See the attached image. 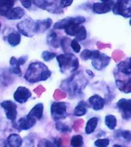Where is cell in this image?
Wrapping results in <instances>:
<instances>
[{"label":"cell","instance_id":"cell-1","mask_svg":"<svg viewBox=\"0 0 131 147\" xmlns=\"http://www.w3.org/2000/svg\"><path fill=\"white\" fill-rule=\"evenodd\" d=\"M51 73L48 67L41 62H33L28 66L25 78L30 83H36L41 80H46Z\"/></svg>","mask_w":131,"mask_h":147},{"label":"cell","instance_id":"cell-2","mask_svg":"<svg viewBox=\"0 0 131 147\" xmlns=\"http://www.w3.org/2000/svg\"><path fill=\"white\" fill-rule=\"evenodd\" d=\"M84 22V17H69L58 21L55 23L54 27L57 29H64L65 33L70 36H75L76 33L78 32L81 25Z\"/></svg>","mask_w":131,"mask_h":147},{"label":"cell","instance_id":"cell-3","mask_svg":"<svg viewBox=\"0 0 131 147\" xmlns=\"http://www.w3.org/2000/svg\"><path fill=\"white\" fill-rule=\"evenodd\" d=\"M60 71L63 74H70L75 71L79 65L78 58L72 54L67 53L56 56Z\"/></svg>","mask_w":131,"mask_h":147},{"label":"cell","instance_id":"cell-4","mask_svg":"<svg viewBox=\"0 0 131 147\" xmlns=\"http://www.w3.org/2000/svg\"><path fill=\"white\" fill-rule=\"evenodd\" d=\"M17 28L18 33H21L27 37H32L34 34L38 33L36 21H33L31 18H27L18 23Z\"/></svg>","mask_w":131,"mask_h":147},{"label":"cell","instance_id":"cell-5","mask_svg":"<svg viewBox=\"0 0 131 147\" xmlns=\"http://www.w3.org/2000/svg\"><path fill=\"white\" fill-rule=\"evenodd\" d=\"M112 11L115 15L130 18L131 16V2L130 0L115 2L113 5Z\"/></svg>","mask_w":131,"mask_h":147},{"label":"cell","instance_id":"cell-6","mask_svg":"<svg viewBox=\"0 0 131 147\" xmlns=\"http://www.w3.org/2000/svg\"><path fill=\"white\" fill-rule=\"evenodd\" d=\"M51 114L55 120L57 121L67 117V105L63 102H54L51 107Z\"/></svg>","mask_w":131,"mask_h":147},{"label":"cell","instance_id":"cell-7","mask_svg":"<svg viewBox=\"0 0 131 147\" xmlns=\"http://www.w3.org/2000/svg\"><path fill=\"white\" fill-rule=\"evenodd\" d=\"M92 65L97 70H102L107 66L110 63V57L104 54H102L99 51L95 50L94 56L91 58Z\"/></svg>","mask_w":131,"mask_h":147},{"label":"cell","instance_id":"cell-8","mask_svg":"<svg viewBox=\"0 0 131 147\" xmlns=\"http://www.w3.org/2000/svg\"><path fill=\"white\" fill-rule=\"evenodd\" d=\"M2 107L5 110L7 119L14 121L17 117V106L11 100H5L1 103Z\"/></svg>","mask_w":131,"mask_h":147},{"label":"cell","instance_id":"cell-9","mask_svg":"<svg viewBox=\"0 0 131 147\" xmlns=\"http://www.w3.org/2000/svg\"><path fill=\"white\" fill-rule=\"evenodd\" d=\"M117 107L120 110L122 117L125 119H130L131 117V100L130 99H120L117 102Z\"/></svg>","mask_w":131,"mask_h":147},{"label":"cell","instance_id":"cell-10","mask_svg":"<svg viewBox=\"0 0 131 147\" xmlns=\"http://www.w3.org/2000/svg\"><path fill=\"white\" fill-rule=\"evenodd\" d=\"M33 2L38 8L47 10L50 11L51 13H61L62 9L60 8V6H57L55 4V2H48V1H34Z\"/></svg>","mask_w":131,"mask_h":147},{"label":"cell","instance_id":"cell-11","mask_svg":"<svg viewBox=\"0 0 131 147\" xmlns=\"http://www.w3.org/2000/svg\"><path fill=\"white\" fill-rule=\"evenodd\" d=\"M114 1H102L101 2H96L93 5V11L97 14L107 13L112 10Z\"/></svg>","mask_w":131,"mask_h":147},{"label":"cell","instance_id":"cell-12","mask_svg":"<svg viewBox=\"0 0 131 147\" xmlns=\"http://www.w3.org/2000/svg\"><path fill=\"white\" fill-rule=\"evenodd\" d=\"M31 96V91L25 87H18L14 94V99L19 103H25Z\"/></svg>","mask_w":131,"mask_h":147},{"label":"cell","instance_id":"cell-13","mask_svg":"<svg viewBox=\"0 0 131 147\" xmlns=\"http://www.w3.org/2000/svg\"><path fill=\"white\" fill-rule=\"evenodd\" d=\"M36 120H34L33 118L29 117L28 115H26L25 117H22L18 121L17 124L16 125V127L18 130H28L33 127L34 124L36 123Z\"/></svg>","mask_w":131,"mask_h":147},{"label":"cell","instance_id":"cell-14","mask_svg":"<svg viewBox=\"0 0 131 147\" xmlns=\"http://www.w3.org/2000/svg\"><path fill=\"white\" fill-rule=\"evenodd\" d=\"M105 100L99 96L97 94H95L94 96H90L88 99V103L90 106V107L94 110H102L105 105Z\"/></svg>","mask_w":131,"mask_h":147},{"label":"cell","instance_id":"cell-15","mask_svg":"<svg viewBox=\"0 0 131 147\" xmlns=\"http://www.w3.org/2000/svg\"><path fill=\"white\" fill-rule=\"evenodd\" d=\"M25 16V11L24 9H22L21 7H16V8H12L10 11L6 14L7 19L9 20H17V19H20Z\"/></svg>","mask_w":131,"mask_h":147},{"label":"cell","instance_id":"cell-16","mask_svg":"<svg viewBox=\"0 0 131 147\" xmlns=\"http://www.w3.org/2000/svg\"><path fill=\"white\" fill-rule=\"evenodd\" d=\"M43 104L42 103H38L32 108V110H30V112L28 113V115L32 118H33L34 120L38 121L39 119H41L42 116H43Z\"/></svg>","mask_w":131,"mask_h":147},{"label":"cell","instance_id":"cell-17","mask_svg":"<svg viewBox=\"0 0 131 147\" xmlns=\"http://www.w3.org/2000/svg\"><path fill=\"white\" fill-rule=\"evenodd\" d=\"M15 1L11 0H1L0 1V16H5L13 7Z\"/></svg>","mask_w":131,"mask_h":147},{"label":"cell","instance_id":"cell-18","mask_svg":"<svg viewBox=\"0 0 131 147\" xmlns=\"http://www.w3.org/2000/svg\"><path fill=\"white\" fill-rule=\"evenodd\" d=\"M7 143L9 147H21L22 145V139L18 134H11L7 139Z\"/></svg>","mask_w":131,"mask_h":147},{"label":"cell","instance_id":"cell-19","mask_svg":"<svg viewBox=\"0 0 131 147\" xmlns=\"http://www.w3.org/2000/svg\"><path fill=\"white\" fill-rule=\"evenodd\" d=\"M7 41L11 47H16V46L18 45L21 42L20 34L18 32H10L7 36Z\"/></svg>","mask_w":131,"mask_h":147},{"label":"cell","instance_id":"cell-20","mask_svg":"<svg viewBox=\"0 0 131 147\" xmlns=\"http://www.w3.org/2000/svg\"><path fill=\"white\" fill-rule=\"evenodd\" d=\"M36 22L37 27H38V33H43L51 27V25L52 24V20H51L50 18H46L43 20L36 21Z\"/></svg>","mask_w":131,"mask_h":147},{"label":"cell","instance_id":"cell-21","mask_svg":"<svg viewBox=\"0 0 131 147\" xmlns=\"http://www.w3.org/2000/svg\"><path fill=\"white\" fill-rule=\"evenodd\" d=\"M10 72L16 75L20 76L22 74V71L20 68V64L18 63V60L15 57H11L10 59Z\"/></svg>","mask_w":131,"mask_h":147},{"label":"cell","instance_id":"cell-22","mask_svg":"<svg viewBox=\"0 0 131 147\" xmlns=\"http://www.w3.org/2000/svg\"><path fill=\"white\" fill-rule=\"evenodd\" d=\"M98 123V118L97 117H92L87 121L85 127V133L87 134H91L94 133Z\"/></svg>","mask_w":131,"mask_h":147},{"label":"cell","instance_id":"cell-23","mask_svg":"<svg viewBox=\"0 0 131 147\" xmlns=\"http://www.w3.org/2000/svg\"><path fill=\"white\" fill-rule=\"evenodd\" d=\"M87 106H88V104L87 103H85L84 101H80L78 103L75 109H74V115L77 116V117L84 116L87 113Z\"/></svg>","mask_w":131,"mask_h":147},{"label":"cell","instance_id":"cell-24","mask_svg":"<svg viewBox=\"0 0 131 147\" xmlns=\"http://www.w3.org/2000/svg\"><path fill=\"white\" fill-rule=\"evenodd\" d=\"M38 147H61V145L57 139H55L53 141L44 139L38 142Z\"/></svg>","mask_w":131,"mask_h":147},{"label":"cell","instance_id":"cell-25","mask_svg":"<svg viewBox=\"0 0 131 147\" xmlns=\"http://www.w3.org/2000/svg\"><path fill=\"white\" fill-rule=\"evenodd\" d=\"M117 67H118V70L122 73H124V74H126L128 76H130V64L129 59L127 61H124L120 62L117 65Z\"/></svg>","mask_w":131,"mask_h":147},{"label":"cell","instance_id":"cell-26","mask_svg":"<svg viewBox=\"0 0 131 147\" xmlns=\"http://www.w3.org/2000/svg\"><path fill=\"white\" fill-rule=\"evenodd\" d=\"M105 124L111 130L114 129L117 126V118L113 115H107L105 117Z\"/></svg>","mask_w":131,"mask_h":147},{"label":"cell","instance_id":"cell-27","mask_svg":"<svg viewBox=\"0 0 131 147\" xmlns=\"http://www.w3.org/2000/svg\"><path fill=\"white\" fill-rule=\"evenodd\" d=\"M84 139L81 135H75L71 139V146L72 147H82Z\"/></svg>","mask_w":131,"mask_h":147},{"label":"cell","instance_id":"cell-28","mask_svg":"<svg viewBox=\"0 0 131 147\" xmlns=\"http://www.w3.org/2000/svg\"><path fill=\"white\" fill-rule=\"evenodd\" d=\"M47 41H48V43L50 45L53 46L55 48H57L59 46L60 42L57 41V36L55 32H51L50 34H48V38H47Z\"/></svg>","mask_w":131,"mask_h":147},{"label":"cell","instance_id":"cell-29","mask_svg":"<svg viewBox=\"0 0 131 147\" xmlns=\"http://www.w3.org/2000/svg\"><path fill=\"white\" fill-rule=\"evenodd\" d=\"M87 38V31L84 26L81 25L75 34V40L77 41H84Z\"/></svg>","mask_w":131,"mask_h":147},{"label":"cell","instance_id":"cell-30","mask_svg":"<svg viewBox=\"0 0 131 147\" xmlns=\"http://www.w3.org/2000/svg\"><path fill=\"white\" fill-rule=\"evenodd\" d=\"M110 144V140L107 138L99 139L94 142V146L96 147H107Z\"/></svg>","mask_w":131,"mask_h":147},{"label":"cell","instance_id":"cell-31","mask_svg":"<svg viewBox=\"0 0 131 147\" xmlns=\"http://www.w3.org/2000/svg\"><path fill=\"white\" fill-rule=\"evenodd\" d=\"M94 54V50H88V49H85L81 52L80 54V57L82 58V60L84 61H87L88 59H91L93 55Z\"/></svg>","mask_w":131,"mask_h":147},{"label":"cell","instance_id":"cell-32","mask_svg":"<svg viewBox=\"0 0 131 147\" xmlns=\"http://www.w3.org/2000/svg\"><path fill=\"white\" fill-rule=\"evenodd\" d=\"M55 57H56V54L55 53L51 52V51H43L42 54H41V57L43 58L45 61H49L52 60Z\"/></svg>","mask_w":131,"mask_h":147},{"label":"cell","instance_id":"cell-33","mask_svg":"<svg viewBox=\"0 0 131 147\" xmlns=\"http://www.w3.org/2000/svg\"><path fill=\"white\" fill-rule=\"evenodd\" d=\"M56 128H57V130H59L60 132H62V133H66V132L71 131L70 126H68L66 124H64L63 123H60V122H57L56 123Z\"/></svg>","mask_w":131,"mask_h":147},{"label":"cell","instance_id":"cell-34","mask_svg":"<svg viewBox=\"0 0 131 147\" xmlns=\"http://www.w3.org/2000/svg\"><path fill=\"white\" fill-rule=\"evenodd\" d=\"M70 47L71 48V49L74 51L75 53L80 52V44L78 43V41H77L75 39H74L72 41H71V43H70Z\"/></svg>","mask_w":131,"mask_h":147},{"label":"cell","instance_id":"cell-35","mask_svg":"<svg viewBox=\"0 0 131 147\" xmlns=\"http://www.w3.org/2000/svg\"><path fill=\"white\" fill-rule=\"evenodd\" d=\"M120 135L122 137L124 138L125 140H126L128 142L130 141L131 135H130V131H127V130L121 131V132L120 133Z\"/></svg>","mask_w":131,"mask_h":147},{"label":"cell","instance_id":"cell-36","mask_svg":"<svg viewBox=\"0 0 131 147\" xmlns=\"http://www.w3.org/2000/svg\"><path fill=\"white\" fill-rule=\"evenodd\" d=\"M73 1H61V2H59V6L61 9H63V8H66L68 6H70L71 4H72Z\"/></svg>","mask_w":131,"mask_h":147},{"label":"cell","instance_id":"cell-37","mask_svg":"<svg viewBox=\"0 0 131 147\" xmlns=\"http://www.w3.org/2000/svg\"><path fill=\"white\" fill-rule=\"evenodd\" d=\"M21 3L22 4V5L26 9H29L30 7L32 6V2L31 1H21Z\"/></svg>","mask_w":131,"mask_h":147},{"label":"cell","instance_id":"cell-38","mask_svg":"<svg viewBox=\"0 0 131 147\" xmlns=\"http://www.w3.org/2000/svg\"><path fill=\"white\" fill-rule=\"evenodd\" d=\"M27 59H28V56H22V57H21L20 58H18V59L17 60H18L19 64H20V65H22V64H25Z\"/></svg>","mask_w":131,"mask_h":147},{"label":"cell","instance_id":"cell-39","mask_svg":"<svg viewBox=\"0 0 131 147\" xmlns=\"http://www.w3.org/2000/svg\"><path fill=\"white\" fill-rule=\"evenodd\" d=\"M112 147H124V146H122V145H120V144H115L113 145Z\"/></svg>","mask_w":131,"mask_h":147},{"label":"cell","instance_id":"cell-40","mask_svg":"<svg viewBox=\"0 0 131 147\" xmlns=\"http://www.w3.org/2000/svg\"><path fill=\"white\" fill-rule=\"evenodd\" d=\"M1 27H2V25H1V23H0V29H1Z\"/></svg>","mask_w":131,"mask_h":147}]
</instances>
